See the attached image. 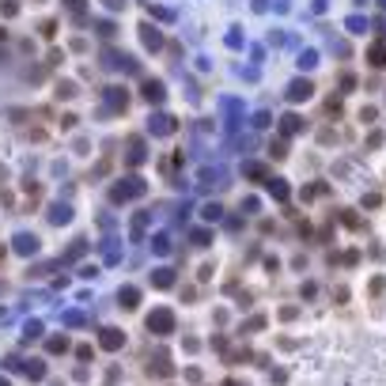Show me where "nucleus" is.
Masks as SVG:
<instances>
[{"instance_id": "nucleus-3", "label": "nucleus", "mask_w": 386, "mask_h": 386, "mask_svg": "<svg viewBox=\"0 0 386 386\" xmlns=\"http://www.w3.org/2000/svg\"><path fill=\"white\" fill-rule=\"evenodd\" d=\"M102 344H106V348H121V333H117V329H106V333H102Z\"/></svg>"}, {"instance_id": "nucleus-6", "label": "nucleus", "mask_w": 386, "mask_h": 386, "mask_svg": "<svg viewBox=\"0 0 386 386\" xmlns=\"http://www.w3.org/2000/svg\"><path fill=\"white\" fill-rule=\"evenodd\" d=\"M299 129V117H284V133H295Z\"/></svg>"}, {"instance_id": "nucleus-4", "label": "nucleus", "mask_w": 386, "mask_h": 386, "mask_svg": "<svg viewBox=\"0 0 386 386\" xmlns=\"http://www.w3.org/2000/svg\"><path fill=\"white\" fill-rule=\"evenodd\" d=\"M307 95H311V84H292V99L295 102H303Z\"/></svg>"}, {"instance_id": "nucleus-5", "label": "nucleus", "mask_w": 386, "mask_h": 386, "mask_svg": "<svg viewBox=\"0 0 386 386\" xmlns=\"http://www.w3.org/2000/svg\"><path fill=\"white\" fill-rule=\"evenodd\" d=\"M269 189H272V197H280V201L288 197V189H284V182H269Z\"/></svg>"}, {"instance_id": "nucleus-1", "label": "nucleus", "mask_w": 386, "mask_h": 386, "mask_svg": "<svg viewBox=\"0 0 386 386\" xmlns=\"http://www.w3.org/2000/svg\"><path fill=\"white\" fill-rule=\"evenodd\" d=\"M171 326H174L171 311H156V315L148 318V329H152V333H171Z\"/></svg>"}, {"instance_id": "nucleus-2", "label": "nucleus", "mask_w": 386, "mask_h": 386, "mask_svg": "<svg viewBox=\"0 0 386 386\" xmlns=\"http://www.w3.org/2000/svg\"><path fill=\"white\" fill-rule=\"evenodd\" d=\"M367 61H371L375 68H383V65H386V42H379V45H371V53H367Z\"/></svg>"}]
</instances>
